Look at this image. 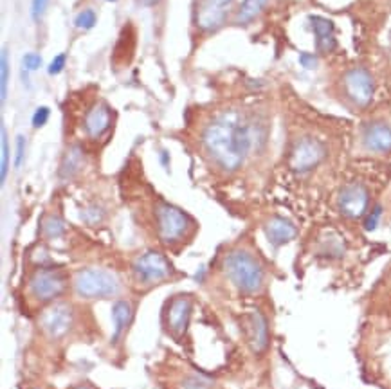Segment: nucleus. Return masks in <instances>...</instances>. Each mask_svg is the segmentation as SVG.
<instances>
[{
	"mask_svg": "<svg viewBox=\"0 0 391 389\" xmlns=\"http://www.w3.org/2000/svg\"><path fill=\"white\" fill-rule=\"evenodd\" d=\"M267 143V128L260 121L246 117L237 110L220 112L208 121L200 145L209 161L224 173H234L247 159L260 152Z\"/></svg>",
	"mask_w": 391,
	"mask_h": 389,
	"instance_id": "obj_1",
	"label": "nucleus"
},
{
	"mask_svg": "<svg viewBox=\"0 0 391 389\" xmlns=\"http://www.w3.org/2000/svg\"><path fill=\"white\" fill-rule=\"evenodd\" d=\"M222 270L225 274V279L244 296L260 294L265 286V267L247 249L229 251L222 261Z\"/></svg>",
	"mask_w": 391,
	"mask_h": 389,
	"instance_id": "obj_2",
	"label": "nucleus"
},
{
	"mask_svg": "<svg viewBox=\"0 0 391 389\" xmlns=\"http://www.w3.org/2000/svg\"><path fill=\"white\" fill-rule=\"evenodd\" d=\"M72 292L84 301L117 299L123 296V282L116 272L103 267L79 269L71 279Z\"/></svg>",
	"mask_w": 391,
	"mask_h": 389,
	"instance_id": "obj_3",
	"label": "nucleus"
},
{
	"mask_svg": "<svg viewBox=\"0 0 391 389\" xmlns=\"http://www.w3.org/2000/svg\"><path fill=\"white\" fill-rule=\"evenodd\" d=\"M69 290V276L56 267H38L27 279V298L33 305L46 308L60 301Z\"/></svg>",
	"mask_w": 391,
	"mask_h": 389,
	"instance_id": "obj_4",
	"label": "nucleus"
},
{
	"mask_svg": "<svg viewBox=\"0 0 391 389\" xmlns=\"http://www.w3.org/2000/svg\"><path fill=\"white\" fill-rule=\"evenodd\" d=\"M78 319L79 314L74 303L56 301L38 315V334L53 343L71 339L78 328Z\"/></svg>",
	"mask_w": 391,
	"mask_h": 389,
	"instance_id": "obj_5",
	"label": "nucleus"
},
{
	"mask_svg": "<svg viewBox=\"0 0 391 389\" xmlns=\"http://www.w3.org/2000/svg\"><path fill=\"white\" fill-rule=\"evenodd\" d=\"M133 285L141 290H152L164 283L171 282L175 276V269L164 254L159 251H146L133 258L130 265Z\"/></svg>",
	"mask_w": 391,
	"mask_h": 389,
	"instance_id": "obj_6",
	"label": "nucleus"
},
{
	"mask_svg": "<svg viewBox=\"0 0 391 389\" xmlns=\"http://www.w3.org/2000/svg\"><path fill=\"white\" fill-rule=\"evenodd\" d=\"M154 220L157 238L164 245H175L186 240L195 229V222L192 220V216L186 215L183 209H179L173 204L164 202V200L155 202Z\"/></svg>",
	"mask_w": 391,
	"mask_h": 389,
	"instance_id": "obj_7",
	"label": "nucleus"
},
{
	"mask_svg": "<svg viewBox=\"0 0 391 389\" xmlns=\"http://www.w3.org/2000/svg\"><path fill=\"white\" fill-rule=\"evenodd\" d=\"M193 296L177 294L166 299L163 308V328L166 336L173 339H183L187 336V327L192 321Z\"/></svg>",
	"mask_w": 391,
	"mask_h": 389,
	"instance_id": "obj_8",
	"label": "nucleus"
},
{
	"mask_svg": "<svg viewBox=\"0 0 391 389\" xmlns=\"http://www.w3.org/2000/svg\"><path fill=\"white\" fill-rule=\"evenodd\" d=\"M326 159V146L319 139L310 136L300 137L294 143L289 155V166L296 173H308Z\"/></svg>",
	"mask_w": 391,
	"mask_h": 389,
	"instance_id": "obj_9",
	"label": "nucleus"
},
{
	"mask_svg": "<svg viewBox=\"0 0 391 389\" xmlns=\"http://www.w3.org/2000/svg\"><path fill=\"white\" fill-rule=\"evenodd\" d=\"M343 91L350 103L359 108H366L375 95L373 76L364 67H354L343 76Z\"/></svg>",
	"mask_w": 391,
	"mask_h": 389,
	"instance_id": "obj_10",
	"label": "nucleus"
},
{
	"mask_svg": "<svg viewBox=\"0 0 391 389\" xmlns=\"http://www.w3.org/2000/svg\"><path fill=\"white\" fill-rule=\"evenodd\" d=\"M337 209L348 220L366 216L370 209V190L357 180L345 184L337 194Z\"/></svg>",
	"mask_w": 391,
	"mask_h": 389,
	"instance_id": "obj_11",
	"label": "nucleus"
},
{
	"mask_svg": "<svg viewBox=\"0 0 391 389\" xmlns=\"http://www.w3.org/2000/svg\"><path fill=\"white\" fill-rule=\"evenodd\" d=\"M234 0H197L195 25L204 33H215L224 25Z\"/></svg>",
	"mask_w": 391,
	"mask_h": 389,
	"instance_id": "obj_12",
	"label": "nucleus"
},
{
	"mask_svg": "<svg viewBox=\"0 0 391 389\" xmlns=\"http://www.w3.org/2000/svg\"><path fill=\"white\" fill-rule=\"evenodd\" d=\"M241 331L246 336L247 344L254 353H263L269 348V324L267 317L260 310H254L244 317Z\"/></svg>",
	"mask_w": 391,
	"mask_h": 389,
	"instance_id": "obj_13",
	"label": "nucleus"
},
{
	"mask_svg": "<svg viewBox=\"0 0 391 389\" xmlns=\"http://www.w3.org/2000/svg\"><path fill=\"white\" fill-rule=\"evenodd\" d=\"M361 143L364 150H368L371 154H391V126L384 121L366 123L362 128Z\"/></svg>",
	"mask_w": 391,
	"mask_h": 389,
	"instance_id": "obj_14",
	"label": "nucleus"
},
{
	"mask_svg": "<svg viewBox=\"0 0 391 389\" xmlns=\"http://www.w3.org/2000/svg\"><path fill=\"white\" fill-rule=\"evenodd\" d=\"M112 124V110L109 105L98 103L91 108L84 119V132L88 139H101L110 130Z\"/></svg>",
	"mask_w": 391,
	"mask_h": 389,
	"instance_id": "obj_15",
	"label": "nucleus"
},
{
	"mask_svg": "<svg viewBox=\"0 0 391 389\" xmlns=\"http://www.w3.org/2000/svg\"><path fill=\"white\" fill-rule=\"evenodd\" d=\"M308 20H310V27H312L314 31V37H316L317 53L330 54L332 51H336L337 40H336V27H333V22L325 17H317V15H312Z\"/></svg>",
	"mask_w": 391,
	"mask_h": 389,
	"instance_id": "obj_16",
	"label": "nucleus"
},
{
	"mask_svg": "<svg viewBox=\"0 0 391 389\" xmlns=\"http://www.w3.org/2000/svg\"><path fill=\"white\" fill-rule=\"evenodd\" d=\"M112 315H114L112 344H117L119 341L125 339L130 324L133 323V315H135V303L128 301V299H117L116 305H114Z\"/></svg>",
	"mask_w": 391,
	"mask_h": 389,
	"instance_id": "obj_17",
	"label": "nucleus"
},
{
	"mask_svg": "<svg viewBox=\"0 0 391 389\" xmlns=\"http://www.w3.org/2000/svg\"><path fill=\"white\" fill-rule=\"evenodd\" d=\"M263 231H265L267 240L271 242L274 247L289 244V242L294 240L296 235H298L296 225L292 224L291 220L283 218V216H272V218L265 224Z\"/></svg>",
	"mask_w": 391,
	"mask_h": 389,
	"instance_id": "obj_18",
	"label": "nucleus"
},
{
	"mask_svg": "<svg viewBox=\"0 0 391 389\" xmlns=\"http://www.w3.org/2000/svg\"><path fill=\"white\" fill-rule=\"evenodd\" d=\"M85 166V152L79 145H72L67 148L65 155L60 164V177L63 180H71L74 178L79 171L84 170Z\"/></svg>",
	"mask_w": 391,
	"mask_h": 389,
	"instance_id": "obj_19",
	"label": "nucleus"
},
{
	"mask_svg": "<svg viewBox=\"0 0 391 389\" xmlns=\"http://www.w3.org/2000/svg\"><path fill=\"white\" fill-rule=\"evenodd\" d=\"M267 2H269V0H244L240 6V9H238L234 22H237L238 25L251 24V22H253L254 18L258 17L260 13L263 11V8L267 6Z\"/></svg>",
	"mask_w": 391,
	"mask_h": 389,
	"instance_id": "obj_20",
	"label": "nucleus"
},
{
	"mask_svg": "<svg viewBox=\"0 0 391 389\" xmlns=\"http://www.w3.org/2000/svg\"><path fill=\"white\" fill-rule=\"evenodd\" d=\"M67 225L58 215H47L42 220V236L46 240H58L65 235Z\"/></svg>",
	"mask_w": 391,
	"mask_h": 389,
	"instance_id": "obj_21",
	"label": "nucleus"
},
{
	"mask_svg": "<svg viewBox=\"0 0 391 389\" xmlns=\"http://www.w3.org/2000/svg\"><path fill=\"white\" fill-rule=\"evenodd\" d=\"M9 157H11V150H9V137L4 123L0 124V183L4 184L8 178L9 171Z\"/></svg>",
	"mask_w": 391,
	"mask_h": 389,
	"instance_id": "obj_22",
	"label": "nucleus"
},
{
	"mask_svg": "<svg viewBox=\"0 0 391 389\" xmlns=\"http://www.w3.org/2000/svg\"><path fill=\"white\" fill-rule=\"evenodd\" d=\"M8 88H9V53L8 49H2L0 53V101L2 105L8 100Z\"/></svg>",
	"mask_w": 391,
	"mask_h": 389,
	"instance_id": "obj_23",
	"label": "nucleus"
},
{
	"mask_svg": "<svg viewBox=\"0 0 391 389\" xmlns=\"http://www.w3.org/2000/svg\"><path fill=\"white\" fill-rule=\"evenodd\" d=\"M179 389H213V382L199 373H190L180 381Z\"/></svg>",
	"mask_w": 391,
	"mask_h": 389,
	"instance_id": "obj_24",
	"label": "nucleus"
},
{
	"mask_svg": "<svg viewBox=\"0 0 391 389\" xmlns=\"http://www.w3.org/2000/svg\"><path fill=\"white\" fill-rule=\"evenodd\" d=\"M96 24H98V15L96 11L91 8L79 11L74 18V25L81 31H91L92 27H96Z\"/></svg>",
	"mask_w": 391,
	"mask_h": 389,
	"instance_id": "obj_25",
	"label": "nucleus"
},
{
	"mask_svg": "<svg viewBox=\"0 0 391 389\" xmlns=\"http://www.w3.org/2000/svg\"><path fill=\"white\" fill-rule=\"evenodd\" d=\"M81 220H84L85 224L88 225H98L103 222L105 218V209L101 206H96V204H91V206L84 207L81 213H79Z\"/></svg>",
	"mask_w": 391,
	"mask_h": 389,
	"instance_id": "obj_26",
	"label": "nucleus"
},
{
	"mask_svg": "<svg viewBox=\"0 0 391 389\" xmlns=\"http://www.w3.org/2000/svg\"><path fill=\"white\" fill-rule=\"evenodd\" d=\"M42 67V56L37 53H27L22 58V69L27 72H34Z\"/></svg>",
	"mask_w": 391,
	"mask_h": 389,
	"instance_id": "obj_27",
	"label": "nucleus"
},
{
	"mask_svg": "<svg viewBox=\"0 0 391 389\" xmlns=\"http://www.w3.org/2000/svg\"><path fill=\"white\" fill-rule=\"evenodd\" d=\"M380 216H383V207L375 206L373 209H370L368 215L364 216V229H366V231H373V229H377V225H379L380 222Z\"/></svg>",
	"mask_w": 391,
	"mask_h": 389,
	"instance_id": "obj_28",
	"label": "nucleus"
},
{
	"mask_svg": "<svg viewBox=\"0 0 391 389\" xmlns=\"http://www.w3.org/2000/svg\"><path fill=\"white\" fill-rule=\"evenodd\" d=\"M67 65V54L65 53H60L56 54L55 58H53V62L49 63V69H47V74L49 76H58L60 72L65 69Z\"/></svg>",
	"mask_w": 391,
	"mask_h": 389,
	"instance_id": "obj_29",
	"label": "nucleus"
},
{
	"mask_svg": "<svg viewBox=\"0 0 391 389\" xmlns=\"http://www.w3.org/2000/svg\"><path fill=\"white\" fill-rule=\"evenodd\" d=\"M47 6H49V0H31V18L34 22L42 20Z\"/></svg>",
	"mask_w": 391,
	"mask_h": 389,
	"instance_id": "obj_30",
	"label": "nucleus"
},
{
	"mask_svg": "<svg viewBox=\"0 0 391 389\" xmlns=\"http://www.w3.org/2000/svg\"><path fill=\"white\" fill-rule=\"evenodd\" d=\"M49 116H51L49 107H38L33 114V119H31L33 121L34 128H42L44 124L49 121Z\"/></svg>",
	"mask_w": 391,
	"mask_h": 389,
	"instance_id": "obj_31",
	"label": "nucleus"
},
{
	"mask_svg": "<svg viewBox=\"0 0 391 389\" xmlns=\"http://www.w3.org/2000/svg\"><path fill=\"white\" fill-rule=\"evenodd\" d=\"M300 65L303 67V69H316L317 65V56L316 54H310V53H301L300 54Z\"/></svg>",
	"mask_w": 391,
	"mask_h": 389,
	"instance_id": "obj_32",
	"label": "nucleus"
},
{
	"mask_svg": "<svg viewBox=\"0 0 391 389\" xmlns=\"http://www.w3.org/2000/svg\"><path fill=\"white\" fill-rule=\"evenodd\" d=\"M25 154V139L22 136H18L17 139V157H15V168H20L22 161H24Z\"/></svg>",
	"mask_w": 391,
	"mask_h": 389,
	"instance_id": "obj_33",
	"label": "nucleus"
},
{
	"mask_svg": "<svg viewBox=\"0 0 391 389\" xmlns=\"http://www.w3.org/2000/svg\"><path fill=\"white\" fill-rule=\"evenodd\" d=\"M141 2L145 6H150V8H152V6H157L159 2H161V0H141Z\"/></svg>",
	"mask_w": 391,
	"mask_h": 389,
	"instance_id": "obj_34",
	"label": "nucleus"
},
{
	"mask_svg": "<svg viewBox=\"0 0 391 389\" xmlns=\"http://www.w3.org/2000/svg\"><path fill=\"white\" fill-rule=\"evenodd\" d=\"M76 389H91V388H84V385H79V388H76Z\"/></svg>",
	"mask_w": 391,
	"mask_h": 389,
	"instance_id": "obj_35",
	"label": "nucleus"
},
{
	"mask_svg": "<svg viewBox=\"0 0 391 389\" xmlns=\"http://www.w3.org/2000/svg\"><path fill=\"white\" fill-rule=\"evenodd\" d=\"M109 2H117V0H109Z\"/></svg>",
	"mask_w": 391,
	"mask_h": 389,
	"instance_id": "obj_36",
	"label": "nucleus"
}]
</instances>
